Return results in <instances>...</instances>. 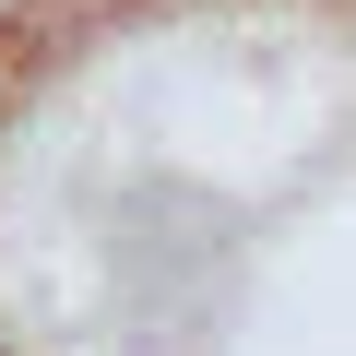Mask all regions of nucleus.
I'll return each mask as SVG.
<instances>
[]
</instances>
